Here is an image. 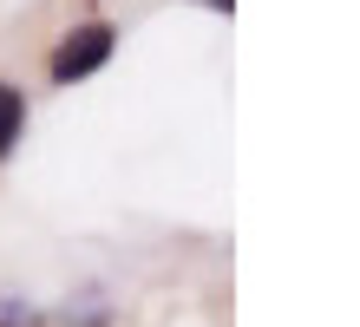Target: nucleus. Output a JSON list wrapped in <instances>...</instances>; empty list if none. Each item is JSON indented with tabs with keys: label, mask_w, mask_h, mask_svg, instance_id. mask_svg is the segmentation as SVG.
<instances>
[{
	"label": "nucleus",
	"mask_w": 360,
	"mask_h": 327,
	"mask_svg": "<svg viewBox=\"0 0 360 327\" xmlns=\"http://www.w3.org/2000/svg\"><path fill=\"white\" fill-rule=\"evenodd\" d=\"M112 59V27L105 20H92V27H79L66 46L53 53V85H72V79H86V72H98V65Z\"/></svg>",
	"instance_id": "obj_1"
},
{
	"label": "nucleus",
	"mask_w": 360,
	"mask_h": 327,
	"mask_svg": "<svg viewBox=\"0 0 360 327\" xmlns=\"http://www.w3.org/2000/svg\"><path fill=\"white\" fill-rule=\"evenodd\" d=\"M20 124H27V98H20L13 85H0V158L20 144Z\"/></svg>",
	"instance_id": "obj_2"
},
{
	"label": "nucleus",
	"mask_w": 360,
	"mask_h": 327,
	"mask_svg": "<svg viewBox=\"0 0 360 327\" xmlns=\"http://www.w3.org/2000/svg\"><path fill=\"white\" fill-rule=\"evenodd\" d=\"M203 7H217V13H229V7H236V0H203Z\"/></svg>",
	"instance_id": "obj_3"
}]
</instances>
